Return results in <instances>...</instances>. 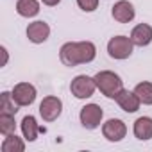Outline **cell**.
<instances>
[{"mask_svg":"<svg viewBox=\"0 0 152 152\" xmlns=\"http://www.w3.org/2000/svg\"><path fill=\"white\" fill-rule=\"evenodd\" d=\"M97 56V47L91 41H68L59 48V59L64 66H77L91 63Z\"/></svg>","mask_w":152,"mask_h":152,"instance_id":"cell-1","label":"cell"},{"mask_svg":"<svg viewBox=\"0 0 152 152\" xmlns=\"http://www.w3.org/2000/svg\"><path fill=\"white\" fill-rule=\"evenodd\" d=\"M95 83H97V90H100V93L107 99H116V95L124 90V81L118 73L111 72V70H102L95 75Z\"/></svg>","mask_w":152,"mask_h":152,"instance_id":"cell-2","label":"cell"},{"mask_svg":"<svg viewBox=\"0 0 152 152\" xmlns=\"http://www.w3.org/2000/svg\"><path fill=\"white\" fill-rule=\"evenodd\" d=\"M134 50V43L131 38L127 36H113L109 41H107V54L109 57L113 59H118V61H124L127 57H131Z\"/></svg>","mask_w":152,"mask_h":152,"instance_id":"cell-3","label":"cell"},{"mask_svg":"<svg viewBox=\"0 0 152 152\" xmlns=\"http://www.w3.org/2000/svg\"><path fill=\"white\" fill-rule=\"evenodd\" d=\"M97 90V83L93 77H88V75H77L75 79H72L70 84V91L75 99H90Z\"/></svg>","mask_w":152,"mask_h":152,"instance_id":"cell-4","label":"cell"},{"mask_svg":"<svg viewBox=\"0 0 152 152\" xmlns=\"http://www.w3.org/2000/svg\"><path fill=\"white\" fill-rule=\"evenodd\" d=\"M102 118H104V111L99 104H86L84 107H81L79 120H81V125L84 129L93 131V129L100 127Z\"/></svg>","mask_w":152,"mask_h":152,"instance_id":"cell-5","label":"cell"},{"mask_svg":"<svg viewBox=\"0 0 152 152\" xmlns=\"http://www.w3.org/2000/svg\"><path fill=\"white\" fill-rule=\"evenodd\" d=\"M63 113V100L59 97H54V95H48L41 100L39 104V115L45 122H54L61 116Z\"/></svg>","mask_w":152,"mask_h":152,"instance_id":"cell-6","label":"cell"},{"mask_svg":"<svg viewBox=\"0 0 152 152\" xmlns=\"http://www.w3.org/2000/svg\"><path fill=\"white\" fill-rule=\"evenodd\" d=\"M102 134L111 143L122 141L125 138V134H127V125L120 118H109L106 124H102Z\"/></svg>","mask_w":152,"mask_h":152,"instance_id":"cell-7","label":"cell"},{"mask_svg":"<svg viewBox=\"0 0 152 152\" xmlns=\"http://www.w3.org/2000/svg\"><path fill=\"white\" fill-rule=\"evenodd\" d=\"M11 93H13L15 102H16L20 107H27V106L34 104L36 95H38L36 88H34L31 83H18V84H15V88H13Z\"/></svg>","mask_w":152,"mask_h":152,"instance_id":"cell-8","label":"cell"},{"mask_svg":"<svg viewBox=\"0 0 152 152\" xmlns=\"http://www.w3.org/2000/svg\"><path fill=\"white\" fill-rule=\"evenodd\" d=\"M48 36H50V27H48L47 22L36 20V22L27 25V38H29L31 43L41 45V43H45L48 39Z\"/></svg>","mask_w":152,"mask_h":152,"instance_id":"cell-9","label":"cell"},{"mask_svg":"<svg viewBox=\"0 0 152 152\" xmlns=\"http://www.w3.org/2000/svg\"><path fill=\"white\" fill-rule=\"evenodd\" d=\"M111 16L118 23H129V22L134 20L136 11H134V6L129 2V0H118V2L111 7Z\"/></svg>","mask_w":152,"mask_h":152,"instance_id":"cell-10","label":"cell"},{"mask_svg":"<svg viewBox=\"0 0 152 152\" xmlns=\"http://www.w3.org/2000/svg\"><path fill=\"white\" fill-rule=\"evenodd\" d=\"M115 100L120 106V109L125 111V113H136L140 109V104H141V100L138 99V95L134 91H129V90H122L116 95Z\"/></svg>","mask_w":152,"mask_h":152,"instance_id":"cell-11","label":"cell"},{"mask_svg":"<svg viewBox=\"0 0 152 152\" xmlns=\"http://www.w3.org/2000/svg\"><path fill=\"white\" fill-rule=\"evenodd\" d=\"M134 43V47H147L152 41V27L148 23H138L129 36Z\"/></svg>","mask_w":152,"mask_h":152,"instance_id":"cell-12","label":"cell"},{"mask_svg":"<svg viewBox=\"0 0 152 152\" xmlns=\"http://www.w3.org/2000/svg\"><path fill=\"white\" fill-rule=\"evenodd\" d=\"M132 132L140 141L150 140L152 138V118L150 116H140L132 125Z\"/></svg>","mask_w":152,"mask_h":152,"instance_id":"cell-13","label":"cell"},{"mask_svg":"<svg viewBox=\"0 0 152 152\" xmlns=\"http://www.w3.org/2000/svg\"><path fill=\"white\" fill-rule=\"evenodd\" d=\"M20 127H22V134H23V138H25L27 141H36L38 132H39V131H43V132H45V129H41V127L38 125V122H36V118H34L32 115L23 116V120H22Z\"/></svg>","mask_w":152,"mask_h":152,"instance_id":"cell-14","label":"cell"},{"mask_svg":"<svg viewBox=\"0 0 152 152\" xmlns=\"http://www.w3.org/2000/svg\"><path fill=\"white\" fill-rule=\"evenodd\" d=\"M16 13L23 18H34L39 13V2L38 0H18Z\"/></svg>","mask_w":152,"mask_h":152,"instance_id":"cell-15","label":"cell"},{"mask_svg":"<svg viewBox=\"0 0 152 152\" xmlns=\"http://www.w3.org/2000/svg\"><path fill=\"white\" fill-rule=\"evenodd\" d=\"M0 148H2V152H23L25 150V143H23L22 138H18L13 132V134H9V136L4 138L2 147H0Z\"/></svg>","mask_w":152,"mask_h":152,"instance_id":"cell-16","label":"cell"},{"mask_svg":"<svg viewBox=\"0 0 152 152\" xmlns=\"http://www.w3.org/2000/svg\"><path fill=\"white\" fill-rule=\"evenodd\" d=\"M134 93L138 95V99L141 100V104L152 106V83H148V81L138 83L136 88H134Z\"/></svg>","mask_w":152,"mask_h":152,"instance_id":"cell-17","label":"cell"},{"mask_svg":"<svg viewBox=\"0 0 152 152\" xmlns=\"http://www.w3.org/2000/svg\"><path fill=\"white\" fill-rule=\"evenodd\" d=\"M18 104L13 99L11 91H4L2 97H0V113H6V115H16Z\"/></svg>","mask_w":152,"mask_h":152,"instance_id":"cell-18","label":"cell"},{"mask_svg":"<svg viewBox=\"0 0 152 152\" xmlns=\"http://www.w3.org/2000/svg\"><path fill=\"white\" fill-rule=\"evenodd\" d=\"M16 131V122H15V115H6L0 113V132L4 136H9Z\"/></svg>","mask_w":152,"mask_h":152,"instance_id":"cell-19","label":"cell"},{"mask_svg":"<svg viewBox=\"0 0 152 152\" xmlns=\"http://www.w3.org/2000/svg\"><path fill=\"white\" fill-rule=\"evenodd\" d=\"M77 6L84 13H93L99 7V0H77Z\"/></svg>","mask_w":152,"mask_h":152,"instance_id":"cell-20","label":"cell"},{"mask_svg":"<svg viewBox=\"0 0 152 152\" xmlns=\"http://www.w3.org/2000/svg\"><path fill=\"white\" fill-rule=\"evenodd\" d=\"M0 52H2V57H4V59H2V66H6V64H7V57H9L6 47H0Z\"/></svg>","mask_w":152,"mask_h":152,"instance_id":"cell-21","label":"cell"},{"mask_svg":"<svg viewBox=\"0 0 152 152\" xmlns=\"http://www.w3.org/2000/svg\"><path fill=\"white\" fill-rule=\"evenodd\" d=\"M41 2H43L45 6H48V7H56V6L61 2V0H41Z\"/></svg>","mask_w":152,"mask_h":152,"instance_id":"cell-22","label":"cell"}]
</instances>
